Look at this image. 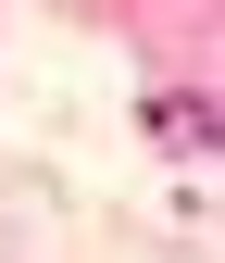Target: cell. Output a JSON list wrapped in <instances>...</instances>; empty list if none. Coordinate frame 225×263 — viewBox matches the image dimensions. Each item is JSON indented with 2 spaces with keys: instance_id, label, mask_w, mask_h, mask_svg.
I'll list each match as a JSON object with an SVG mask.
<instances>
[{
  "instance_id": "6da1fadb",
  "label": "cell",
  "mask_w": 225,
  "mask_h": 263,
  "mask_svg": "<svg viewBox=\"0 0 225 263\" xmlns=\"http://www.w3.org/2000/svg\"><path fill=\"white\" fill-rule=\"evenodd\" d=\"M150 138L188 151V163H213V88H150Z\"/></svg>"
}]
</instances>
